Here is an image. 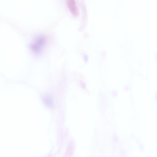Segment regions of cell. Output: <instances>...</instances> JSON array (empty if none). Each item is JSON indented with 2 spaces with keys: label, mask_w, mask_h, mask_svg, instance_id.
<instances>
[{
  "label": "cell",
  "mask_w": 157,
  "mask_h": 157,
  "mask_svg": "<svg viewBox=\"0 0 157 157\" xmlns=\"http://www.w3.org/2000/svg\"><path fill=\"white\" fill-rule=\"evenodd\" d=\"M44 40L42 38H38L31 45L33 51L36 53H39L40 48L43 45Z\"/></svg>",
  "instance_id": "1"
},
{
  "label": "cell",
  "mask_w": 157,
  "mask_h": 157,
  "mask_svg": "<svg viewBox=\"0 0 157 157\" xmlns=\"http://www.w3.org/2000/svg\"><path fill=\"white\" fill-rule=\"evenodd\" d=\"M66 3L70 11L73 15L77 16L78 14V10L74 0H66Z\"/></svg>",
  "instance_id": "2"
}]
</instances>
